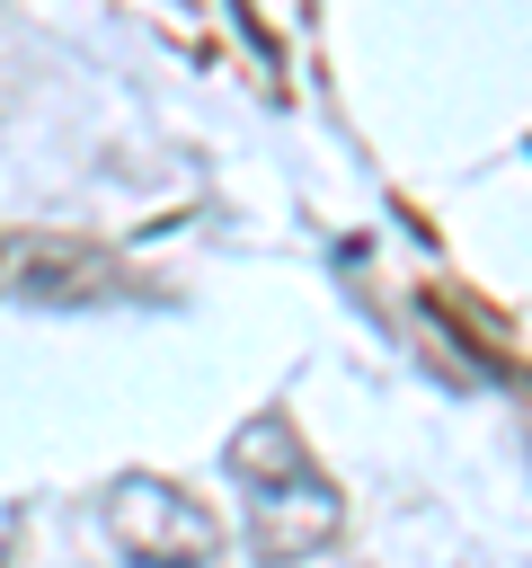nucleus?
Wrapping results in <instances>:
<instances>
[{
    "label": "nucleus",
    "instance_id": "obj_3",
    "mask_svg": "<svg viewBox=\"0 0 532 568\" xmlns=\"http://www.w3.org/2000/svg\"><path fill=\"white\" fill-rule=\"evenodd\" d=\"M98 515H106V541L133 568H213L222 559V524L168 479H115Z\"/></svg>",
    "mask_w": 532,
    "mask_h": 568
},
{
    "label": "nucleus",
    "instance_id": "obj_1",
    "mask_svg": "<svg viewBox=\"0 0 532 568\" xmlns=\"http://www.w3.org/2000/svg\"><path fill=\"white\" fill-rule=\"evenodd\" d=\"M222 462H231V488L248 497V541H257L275 568H293V559H310L319 541H337L346 506H337L328 470L310 462V444H301L284 417H248Z\"/></svg>",
    "mask_w": 532,
    "mask_h": 568
},
{
    "label": "nucleus",
    "instance_id": "obj_2",
    "mask_svg": "<svg viewBox=\"0 0 532 568\" xmlns=\"http://www.w3.org/2000/svg\"><path fill=\"white\" fill-rule=\"evenodd\" d=\"M133 293H142V275L98 240L27 231V222L0 231V302H18V311H106Z\"/></svg>",
    "mask_w": 532,
    "mask_h": 568
}]
</instances>
